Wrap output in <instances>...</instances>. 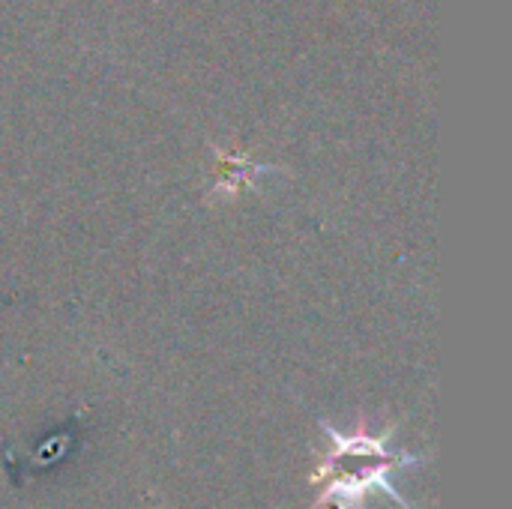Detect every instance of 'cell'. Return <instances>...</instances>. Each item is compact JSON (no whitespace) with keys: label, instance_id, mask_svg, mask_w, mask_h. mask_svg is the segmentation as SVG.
Wrapping results in <instances>:
<instances>
[{"label":"cell","instance_id":"cell-1","mask_svg":"<svg viewBox=\"0 0 512 509\" xmlns=\"http://www.w3.org/2000/svg\"><path fill=\"white\" fill-rule=\"evenodd\" d=\"M324 432L333 441V453L324 459L321 471L315 474V486H321V495L315 501V509L333 504L336 509H360L363 498L372 489H384L387 495L396 498V504L408 509L405 498L393 489L390 474L411 468L417 459L402 453V456H390L384 450L387 435L372 438L369 432H354V435H342L336 429H330L324 423Z\"/></svg>","mask_w":512,"mask_h":509}]
</instances>
